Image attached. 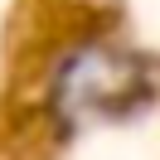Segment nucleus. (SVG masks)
Wrapping results in <instances>:
<instances>
[{
    "instance_id": "nucleus-1",
    "label": "nucleus",
    "mask_w": 160,
    "mask_h": 160,
    "mask_svg": "<svg viewBox=\"0 0 160 160\" xmlns=\"http://www.w3.org/2000/svg\"><path fill=\"white\" fill-rule=\"evenodd\" d=\"M131 82H136V68L131 63H117L107 53H88V58L68 63L63 73V97L73 107H97V102H112V97H126Z\"/></svg>"
}]
</instances>
